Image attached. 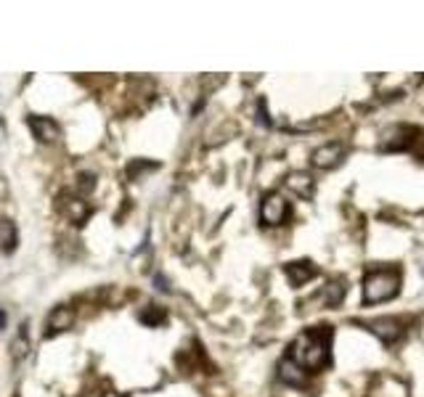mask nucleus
<instances>
[{"label": "nucleus", "mask_w": 424, "mask_h": 397, "mask_svg": "<svg viewBox=\"0 0 424 397\" xmlns=\"http://www.w3.org/2000/svg\"><path fill=\"white\" fill-rule=\"evenodd\" d=\"M369 329L374 331V334H379L385 342H393V339H398L401 337V323L398 320H393V318H385V320H374Z\"/></svg>", "instance_id": "obj_7"}, {"label": "nucleus", "mask_w": 424, "mask_h": 397, "mask_svg": "<svg viewBox=\"0 0 424 397\" xmlns=\"http://www.w3.org/2000/svg\"><path fill=\"white\" fill-rule=\"evenodd\" d=\"M287 202L281 199L279 194H268L263 199V207H260V217L265 225H281L284 223V217H287Z\"/></svg>", "instance_id": "obj_3"}, {"label": "nucleus", "mask_w": 424, "mask_h": 397, "mask_svg": "<svg viewBox=\"0 0 424 397\" xmlns=\"http://www.w3.org/2000/svg\"><path fill=\"white\" fill-rule=\"evenodd\" d=\"M329 344H332V329L329 326L302 331L297 339L292 342L290 360L297 363L302 371L324 369L329 363Z\"/></svg>", "instance_id": "obj_1"}, {"label": "nucleus", "mask_w": 424, "mask_h": 397, "mask_svg": "<svg viewBox=\"0 0 424 397\" xmlns=\"http://www.w3.org/2000/svg\"><path fill=\"white\" fill-rule=\"evenodd\" d=\"M14 246H16V228L9 220H0V249L11 252Z\"/></svg>", "instance_id": "obj_10"}, {"label": "nucleus", "mask_w": 424, "mask_h": 397, "mask_svg": "<svg viewBox=\"0 0 424 397\" xmlns=\"http://www.w3.org/2000/svg\"><path fill=\"white\" fill-rule=\"evenodd\" d=\"M287 276H290V281L295 286H302V283L316 276V268L310 262H292V265H287Z\"/></svg>", "instance_id": "obj_6"}, {"label": "nucleus", "mask_w": 424, "mask_h": 397, "mask_svg": "<svg viewBox=\"0 0 424 397\" xmlns=\"http://www.w3.org/2000/svg\"><path fill=\"white\" fill-rule=\"evenodd\" d=\"M287 185H290L292 191H295V194H300V196H310V191H313V180H310V175H305V173L290 175Z\"/></svg>", "instance_id": "obj_9"}, {"label": "nucleus", "mask_w": 424, "mask_h": 397, "mask_svg": "<svg viewBox=\"0 0 424 397\" xmlns=\"http://www.w3.org/2000/svg\"><path fill=\"white\" fill-rule=\"evenodd\" d=\"M141 320H144V323H149V326H154V323L164 320V312H152V310H146L144 315H141Z\"/></svg>", "instance_id": "obj_12"}, {"label": "nucleus", "mask_w": 424, "mask_h": 397, "mask_svg": "<svg viewBox=\"0 0 424 397\" xmlns=\"http://www.w3.org/2000/svg\"><path fill=\"white\" fill-rule=\"evenodd\" d=\"M401 289V276L398 271H382V273H371L366 281H364V300L371 305V302H387L393 300Z\"/></svg>", "instance_id": "obj_2"}, {"label": "nucleus", "mask_w": 424, "mask_h": 397, "mask_svg": "<svg viewBox=\"0 0 424 397\" xmlns=\"http://www.w3.org/2000/svg\"><path fill=\"white\" fill-rule=\"evenodd\" d=\"M342 154H345V148L339 143H327L313 151V165L321 167V170H329V167H334L342 159Z\"/></svg>", "instance_id": "obj_5"}, {"label": "nucleus", "mask_w": 424, "mask_h": 397, "mask_svg": "<svg viewBox=\"0 0 424 397\" xmlns=\"http://www.w3.org/2000/svg\"><path fill=\"white\" fill-rule=\"evenodd\" d=\"M3 320H6V315H3V312H0V329H3Z\"/></svg>", "instance_id": "obj_13"}, {"label": "nucleus", "mask_w": 424, "mask_h": 397, "mask_svg": "<svg viewBox=\"0 0 424 397\" xmlns=\"http://www.w3.org/2000/svg\"><path fill=\"white\" fill-rule=\"evenodd\" d=\"M279 379L281 381H287V384H295V387H297V384L305 381V374H302V369H300L297 363H292V360L287 358L279 366Z\"/></svg>", "instance_id": "obj_8"}, {"label": "nucleus", "mask_w": 424, "mask_h": 397, "mask_svg": "<svg viewBox=\"0 0 424 397\" xmlns=\"http://www.w3.org/2000/svg\"><path fill=\"white\" fill-rule=\"evenodd\" d=\"M29 127H32L35 138H40L43 143H53V141L61 138L58 125L53 119H48V116H29Z\"/></svg>", "instance_id": "obj_4"}, {"label": "nucleus", "mask_w": 424, "mask_h": 397, "mask_svg": "<svg viewBox=\"0 0 424 397\" xmlns=\"http://www.w3.org/2000/svg\"><path fill=\"white\" fill-rule=\"evenodd\" d=\"M342 297H345V286H342V283H329V289H327L329 305H337Z\"/></svg>", "instance_id": "obj_11"}]
</instances>
